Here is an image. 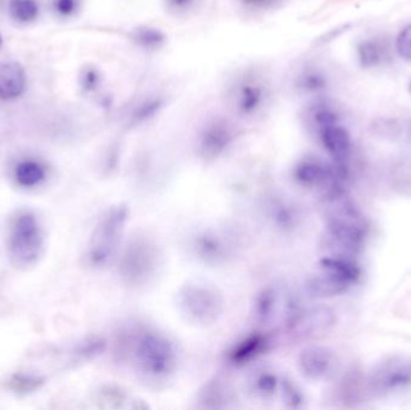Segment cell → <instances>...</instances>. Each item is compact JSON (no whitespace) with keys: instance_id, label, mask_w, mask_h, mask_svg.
<instances>
[{"instance_id":"obj_18","label":"cell","mask_w":411,"mask_h":410,"mask_svg":"<svg viewBox=\"0 0 411 410\" xmlns=\"http://www.w3.org/2000/svg\"><path fill=\"white\" fill-rule=\"evenodd\" d=\"M163 107H164V99L159 98V96L145 99L135 107L131 115V123L137 126V124L147 122L149 119L154 118Z\"/></svg>"},{"instance_id":"obj_26","label":"cell","mask_w":411,"mask_h":410,"mask_svg":"<svg viewBox=\"0 0 411 410\" xmlns=\"http://www.w3.org/2000/svg\"><path fill=\"white\" fill-rule=\"evenodd\" d=\"M278 387V379L272 373H263L255 379V389L263 394H272Z\"/></svg>"},{"instance_id":"obj_1","label":"cell","mask_w":411,"mask_h":410,"mask_svg":"<svg viewBox=\"0 0 411 410\" xmlns=\"http://www.w3.org/2000/svg\"><path fill=\"white\" fill-rule=\"evenodd\" d=\"M332 204L327 214V237L333 252H355L366 236V223L360 212L339 194L331 195Z\"/></svg>"},{"instance_id":"obj_5","label":"cell","mask_w":411,"mask_h":410,"mask_svg":"<svg viewBox=\"0 0 411 410\" xmlns=\"http://www.w3.org/2000/svg\"><path fill=\"white\" fill-rule=\"evenodd\" d=\"M180 311L192 323L208 325L214 323L223 312L221 292L212 285L187 284L178 295Z\"/></svg>"},{"instance_id":"obj_7","label":"cell","mask_w":411,"mask_h":410,"mask_svg":"<svg viewBox=\"0 0 411 410\" xmlns=\"http://www.w3.org/2000/svg\"><path fill=\"white\" fill-rule=\"evenodd\" d=\"M411 384V360L393 356L374 368L369 377V387L376 394H388Z\"/></svg>"},{"instance_id":"obj_20","label":"cell","mask_w":411,"mask_h":410,"mask_svg":"<svg viewBox=\"0 0 411 410\" xmlns=\"http://www.w3.org/2000/svg\"><path fill=\"white\" fill-rule=\"evenodd\" d=\"M133 40L145 50H157L165 43L164 33L152 27H140L133 32Z\"/></svg>"},{"instance_id":"obj_31","label":"cell","mask_w":411,"mask_h":410,"mask_svg":"<svg viewBox=\"0 0 411 410\" xmlns=\"http://www.w3.org/2000/svg\"><path fill=\"white\" fill-rule=\"evenodd\" d=\"M409 92H410V94H411V81H410V83H409Z\"/></svg>"},{"instance_id":"obj_23","label":"cell","mask_w":411,"mask_h":410,"mask_svg":"<svg viewBox=\"0 0 411 410\" xmlns=\"http://www.w3.org/2000/svg\"><path fill=\"white\" fill-rule=\"evenodd\" d=\"M310 112H312V119H313L314 124L317 126V131L338 123L337 112L325 104H319L317 106H314Z\"/></svg>"},{"instance_id":"obj_13","label":"cell","mask_w":411,"mask_h":410,"mask_svg":"<svg viewBox=\"0 0 411 410\" xmlns=\"http://www.w3.org/2000/svg\"><path fill=\"white\" fill-rule=\"evenodd\" d=\"M26 88V72L17 63H0V98L20 96Z\"/></svg>"},{"instance_id":"obj_14","label":"cell","mask_w":411,"mask_h":410,"mask_svg":"<svg viewBox=\"0 0 411 410\" xmlns=\"http://www.w3.org/2000/svg\"><path fill=\"white\" fill-rule=\"evenodd\" d=\"M199 257L211 264H218L225 260L229 253V247L217 233H204L197 237L195 245Z\"/></svg>"},{"instance_id":"obj_17","label":"cell","mask_w":411,"mask_h":410,"mask_svg":"<svg viewBox=\"0 0 411 410\" xmlns=\"http://www.w3.org/2000/svg\"><path fill=\"white\" fill-rule=\"evenodd\" d=\"M268 344H270V340L266 336H251L234 348V350L230 353L229 359L231 360V362L236 363V365L249 362L251 360L255 359L260 354H263V351L266 350Z\"/></svg>"},{"instance_id":"obj_28","label":"cell","mask_w":411,"mask_h":410,"mask_svg":"<svg viewBox=\"0 0 411 410\" xmlns=\"http://www.w3.org/2000/svg\"><path fill=\"white\" fill-rule=\"evenodd\" d=\"M55 8L63 16L72 15L77 9V0H55Z\"/></svg>"},{"instance_id":"obj_12","label":"cell","mask_w":411,"mask_h":410,"mask_svg":"<svg viewBox=\"0 0 411 410\" xmlns=\"http://www.w3.org/2000/svg\"><path fill=\"white\" fill-rule=\"evenodd\" d=\"M322 146L329 152L333 160L343 164L351 152V138L348 131L338 123L325 126L319 131Z\"/></svg>"},{"instance_id":"obj_4","label":"cell","mask_w":411,"mask_h":410,"mask_svg":"<svg viewBox=\"0 0 411 410\" xmlns=\"http://www.w3.org/2000/svg\"><path fill=\"white\" fill-rule=\"evenodd\" d=\"M133 361L142 373L161 378L172 373L176 367V350L165 336L157 332H143L135 339Z\"/></svg>"},{"instance_id":"obj_15","label":"cell","mask_w":411,"mask_h":410,"mask_svg":"<svg viewBox=\"0 0 411 410\" xmlns=\"http://www.w3.org/2000/svg\"><path fill=\"white\" fill-rule=\"evenodd\" d=\"M357 57L363 67H376L388 60L390 52L384 41L379 39H367L357 46Z\"/></svg>"},{"instance_id":"obj_2","label":"cell","mask_w":411,"mask_h":410,"mask_svg":"<svg viewBox=\"0 0 411 410\" xmlns=\"http://www.w3.org/2000/svg\"><path fill=\"white\" fill-rule=\"evenodd\" d=\"M128 221V209L118 205L99 221L87 247L86 260L92 267H102L114 259Z\"/></svg>"},{"instance_id":"obj_25","label":"cell","mask_w":411,"mask_h":410,"mask_svg":"<svg viewBox=\"0 0 411 410\" xmlns=\"http://www.w3.org/2000/svg\"><path fill=\"white\" fill-rule=\"evenodd\" d=\"M100 82H102V76L95 67H87L81 72L80 83H81L83 91H95L99 87Z\"/></svg>"},{"instance_id":"obj_22","label":"cell","mask_w":411,"mask_h":410,"mask_svg":"<svg viewBox=\"0 0 411 410\" xmlns=\"http://www.w3.org/2000/svg\"><path fill=\"white\" fill-rule=\"evenodd\" d=\"M327 84L325 76L317 70H307L297 79V87L306 93L324 91Z\"/></svg>"},{"instance_id":"obj_3","label":"cell","mask_w":411,"mask_h":410,"mask_svg":"<svg viewBox=\"0 0 411 410\" xmlns=\"http://www.w3.org/2000/svg\"><path fill=\"white\" fill-rule=\"evenodd\" d=\"M9 257L18 268H29L43 257V230L39 221L31 212H22L13 218L9 233Z\"/></svg>"},{"instance_id":"obj_29","label":"cell","mask_w":411,"mask_h":410,"mask_svg":"<svg viewBox=\"0 0 411 410\" xmlns=\"http://www.w3.org/2000/svg\"><path fill=\"white\" fill-rule=\"evenodd\" d=\"M165 1L170 10L176 12L188 11L196 3V0H165Z\"/></svg>"},{"instance_id":"obj_9","label":"cell","mask_w":411,"mask_h":410,"mask_svg":"<svg viewBox=\"0 0 411 410\" xmlns=\"http://www.w3.org/2000/svg\"><path fill=\"white\" fill-rule=\"evenodd\" d=\"M234 140V131L226 121L214 119L208 123L201 131L199 150L204 159L213 160L218 158Z\"/></svg>"},{"instance_id":"obj_32","label":"cell","mask_w":411,"mask_h":410,"mask_svg":"<svg viewBox=\"0 0 411 410\" xmlns=\"http://www.w3.org/2000/svg\"><path fill=\"white\" fill-rule=\"evenodd\" d=\"M1 43H3V40H1V35H0V46H1Z\"/></svg>"},{"instance_id":"obj_21","label":"cell","mask_w":411,"mask_h":410,"mask_svg":"<svg viewBox=\"0 0 411 410\" xmlns=\"http://www.w3.org/2000/svg\"><path fill=\"white\" fill-rule=\"evenodd\" d=\"M10 13L20 22H32L39 15V8L34 0H11Z\"/></svg>"},{"instance_id":"obj_19","label":"cell","mask_w":411,"mask_h":410,"mask_svg":"<svg viewBox=\"0 0 411 410\" xmlns=\"http://www.w3.org/2000/svg\"><path fill=\"white\" fill-rule=\"evenodd\" d=\"M16 179L21 186L35 187L45 178V170L35 162H23L16 167Z\"/></svg>"},{"instance_id":"obj_8","label":"cell","mask_w":411,"mask_h":410,"mask_svg":"<svg viewBox=\"0 0 411 410\" xmlns=\"http://www.w3.org/2000/svg\"><path fill=\"white\" fill-rule=\"evenodd\" d=\"M336 321L334 314L329 308L315 307L310 309H298L287 321L289 328L294 335L302 338L322 336L332 328Z\"/></svg>"},{"instance_id":"obj_16","label":"cell","mask_w":411,"mask_h":410,"mask_svg":"<svg viewBox=\"0 0 411 410\" xmlns=\"http://www.w3.org/2000/svg\"><path fill=\"white\" fill-rule=\"evenodd\" d=\"M349 285L346 282L341 279L339 277L334 276L332 273L322 270V273L310 278L307 290L310 295L315 297H326V296H334L344 292Z\"/></svg>"},{"instance_id":"obj_30","label":"cell","mask_w":411,"mask_h":410,"mask_svg":"<svg viewBox=\"0 0 411 410\" xmlns=\"http://www.w3.org/2000/svg\"><path fill=\"white\" fill-rule=\"evenodd\" d=\"M243 1L248 3V4L261 5L265 4L268 0H243Z\"/></svg>"},{"instance_id":"obj_24","label":"cell","mask_w":411,"mask_h":410,"mask_svg":"<svg viewBox=\"0 0 411 410\" xmlns=\"http://www.w3.org/2000/svg\"><path fill=\"white\" fill-rule=\"evenodd\" d=\"M395 50L403 60L411 62V24L402 29L397 36Z\"/></svg>"},{"instance_id":"obj_27","label":"cell","mask_w":411,"mask_h":410,"mask_svg":"<svg viewBox=\"0 0 411 410\" xmlns=\"http://www.w3.org/2000/svg\"><path fill=\"white\" fill-rule=\"evenodd\" d=\"M283 394L286 402L290 403L291 406H298L301 403V394L290 382H285L283 385Z\"/></svg>"},{"instance_id":"obj_6","label":"cell","mask_w":411,"mask_h":410,"mask_svg":"<svg viewBox=\"0 0 411 410\" xmlns=\"http://www.w3.org/2000/svg\"><path fill=\"white\" fill-rule=\"evenodd\" d=\"M160 254L157 245L145 237H136L128 243L121 260V273L126 283L141 285L157 272Z\"/></svg>"},{"instance_id":"obj_10","label":"cell","mask_w":411,"mask_h":410,"mask_svg":"<svg viewBox=\"0 0 411 410\" xmlns=\"http://www.w3.org/2000/svg\"><path fill=\"white\" fill-rule=\"evenodd\" d=\"M266 99V89L256 79L239 81L232 89L230 100L234 110L241 116H253L258 112Z\"/></svg>"},{"instance_id":"obj_11","label":"cell","mask_w":411,"mask_h":410,"mask_svg":"<svg viewBox=\"0 0 411 410\" xmlns=\"http://www.w3.org/2000/svg\"><path fill=\"white\" fill-rule=\"evenodd\" d=\"M337 366V356L329 348L313 345L306 348L300 355V368L310 379L329 377Z\"/></svg>"}]
</instances>
